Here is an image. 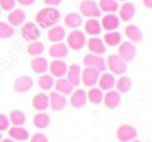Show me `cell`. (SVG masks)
<instances>
[{
    "label": "cell",
    "instance_id": "obj_1",
    "mask_svg": "<svg viewBox=\"0 0 152 142\" xmlns=\"http://www.w3.org/2000/svg\"><path fill=\"white\" fill-rule=\"evenodd\" d=\"M61 15L59 10L53 7H45L42 8L35 16V24L39 28H51V27L56 26L60 20Z\"/></svg>",
    "mask_w": 152,
    "mask_h": 142
},
{
    "label": "cell",
    "instance_id": "obj_2",
    "mask_svg": "<svg viewBox=\"0 0 152 142\" xmlns=\"http://www.w3.org/2000/svg\"><path fill=\"white\" fill-rule=\"evenodd\" d=\"M67 47L71 48L74 51H79L86 46L87 43V38H86V34L80 30H74L71 31L68 35H67Z\"/></svg>",
    "mask_w": 152,
    "mask_h": 142
},
{
    "label": "cell",
    "instance_id": "obj_3",
    "mask_svg": "<svg viewBox=\"0 0 152 142\" xmlns=\"http://www.w3.org/2000/svg\"><path fill=\"white\" fill-rule=\"evenodd\" d=\"M105 64H107V69L111 71V74L113 75H124L127 71V63L120 58L119 55H110L105 61Z\"/></svg>",
    "mask_w": 152,
    "mask_h": 142
},
{
    "label": "cell",
    "instance_id": "obj_4",
    "mask_svg": "<svg viewBox=\"0 0 152 142\" xmlns=\"http://www.w3.org/2000/svg\"><path fill=\"white\" fill-rule=\"evenodd\" d=\"M79 10H80L81 16H86L88 19H97L102 15V11L99 10V5L94 0H84V1H81Z\"/></svg>",
    "mask_w": 152,
    "mask_h": 142
},
{
    "label": "cell",
    "instance_id": "obj_5",
    "mask_svg": "<svg viewBox=\"0 0 152 142\" xmlns=\"http://www.w3.org/2000/svg\"><path fill=\"white\" fill-rule=\"evenodd\" d=\"M20 34L21 38L24 40H27V42H36L40 38V35H42L40 34V28L32 21H27V23H24L21 26Z\"/></svg>",
    "mask_w": 152,
    "mask_h": 142
},
{
    "label": "cell",
    "instance_id": "obj_6",
    "mask_svg": "<svg viewBox=\"0 0 152 142\" xmlns=\"http://www.w3.org/2000/svg\"><path fill=\"white\" fill-rule=\"evenodd\" d=\"M83 64L86 67H92V69L97 70L100 74L105 72V70H107L104 58L100 55H94V54H87L83 58Z\"/></svg>",
    "mask_w": 152,
    "mask_h": 142
},
{
    "label": "cell",
    "instance_id": "obj_7",
    "mask_svg": "<svg viewBox=\"0 0 152 142\" xmlns=\"http://www.w3.org/2000/svg\"><path fill=\"white\" fill-rule=\"evenodd\" d=\"M137 135V130L135 129L132 125H120L116 130V137L120 142H129L134 141Z\"/></svg>",
    "mask_w": 152,
    "mask_h": 142
},
{
    "label": "cell",
    "instance_id": "obj_8",
    "mask_svg": "<svg viewBox=\"0 0 152 142\" xmlns=\"http://www.w3.org/2000/svg\"><path fill=\"white\" fill-rule=\"evenodd\" d=\"M118 55L123 59L124 62H132L136 56V47L131 42H121L119 44V53Z\"/></svg>",
    "mask_w": 152,
    "mask_h": 142
},
{
    "label": "cell",
    "instance_id": "obj_9",
    "mask_svg": "<svg viewBox=\"0 0 152 142\" xmlns=\"http://www.w3.org/2000/svg\"><path fill=\"white\" fill-rule=\"evenodd\" d=\"M100 72L97 70L92 69V67H86L84 70H81V83L87 87H94L95 84H97V81H99Z\"/></svg>",
    "mask_w": 152,
    "mask_h": 142
},
{
    "label": "cell",
    "instance_id": "obj_10",
    "mask_svg": "<svg viewBox=\"0 0 152 142\" xmlns=\"http://www.w3.org/2000/svg\"><path fill=\"white\" fill-rule=\"evenodd\" d=\"M87 47L89 50V54H94V55H100L105 53L107 50V46L104 44L103 39H100L99 36H91L88 40H87Z\"/></svg>",
    "mask_w": 152,
    "mask_h": 142
},
{
    "label": "cell",
    "instance_id": "obj_11",
    "mask_svg": "<svg viewBox=\"0 0 152 142\" xmlns=\"http://www.w3.org/2000/svg\"><path fill=\"white\" fill-rule=\"evenodd\" d=\"M48 69H50V75H52L53 78H63L67 74L68 66L63 59H53L50 64H48Z\"/></svg>",
    "mask_w": 152,
    "mask_h": 142
},
{
    "label": "cell",
    "instance_id": "obj_12",
    "mask_svg": "<svg viewBox=\"0 0 152 142\" xmlns=\"http://www.w3.org/2000/svg\"><path fill=\"white\" fill-rule=\"evenodd\" d=\"M100 26L107 32L116 31V30L119 28V26H120V19H119V16L115 15V13H107V15H104L102 18Z\"/></svg>",
    "mask_w": 152,
    "mask_h": 142
},
{
    "label": "cell",
    "instance_id": "obj_13",
    "mask_svg": "<svg viewBox=\"0 0 152 142\" xmlns=\"http://www.w3.org/2000/svg\"><path fill=\"white\" fill-rule=\"evenodd\" d=\"M88 99H87V92L83 89H76L72 91L71 98H69V103L74 109H81L87 105Z\"/></svg>",
    "mask_w": 152,
    "mask_h": 142
},
{
    "label": "cell",
    "instance_id": "obj_14",
    "mask_svg": "<svg viewBox=\"0 0 152 142\" xmlns=\"http://www.w3.org/2000/svg\"><path fill=\"white\" fill-rule=\"evenodd\" d=\"M48 99H50L51 110L53 111H60L67 106V98L56 91H51L50 95H48Z\"/></svg>",
    "mask_w": 152,
    "mask_h": 142
},
{
    "label": "cell",
    "instance_id": "obj_15",
    "mask_svg": "<svg viewBox=\"0 0 152 142\" xmlns=\"http://www.w3.org/2000/svg\"><path fill=\"white\" fill-rule=\"evenodd\" d=\"M116 83V78L113 74L111 72H102L99 76V81H97V84H99V89L102 91H110V90H113Z\"/></svg>",
    "mask_w": 152,
    "mask_h": 142
},
{
    "label": "cell",
    "instance_id": "obj_16",
    "mask_svg": "<svg viewBox=\"0 0 152 142\" xmlns=\"http://www.w3.org/2000/svg\"><path fill=\"white\" fill-rule=\"evenodd\" d=\"M34 86V81H32L31 76L28 75H23V76H19L16 78V81L13 82V90L16 92H27L32 89Z\"/></svg>",
    "mask_w": 152,
    "mask_h": 142
},
{
    "label": "cell",
    "instance_id": "obj_17",
    "mask_svg": "<svg viewBox=\"0 0 152 142\" xmlns=\"http://www.w3.org/2000/svg\"><path fill=\"white\" fill-rule=\"evenodd\" d=\"M103 102H104L105 107L108 109H116L121 102V94L118 92L116 90H110L104 94L103 97Z\"/></svg>",
    "mask_w": 152,
    "mask_h": 142
},
{
    "label": "cell",
    "instance_id": "obj_18",
    "mask_svg": "<svg viewBox=\"0 0 152 142\" xmlns=\"http://www.w3.org/2000/svg\"><path fill=\"white\" fill-rule=\"evenodd\" d=\"M47 36H48V40H51L52 43H61L67 38V34H66L64 27L56 24V26L51 27V28L48 30V35H47Z\"/></svg>",
    "mask_w": 152,
    "mask_h": 142
},
{
    "label": "cell",
    "instance_id": "obj_19",
    "mask_svg": "<svg viewBox=\"0 0 152 142\" xmlns=\"http://www.w3.org/2000/svg\"><path fill=\"white\" fill-rule=\"evenodd\" d=\"M67 81L69 82V83L72 84L74 87L79 86L80 84V78H81V67L79 66V64H71V66L68 67V70H67Z\"/></svg>",
    "mask_w": 152,
    "mask_h": 142
},
{
    "label": "cell",
    "instance_id": "obj_20",
    "mask_svg": "<svg viewBox=\"0 0 152 142\" xmlns=\"http://www.w3.org/2000/svg\"><path fill=\"white\" fill-rule=\"evenodd\" d=\"M119 19L123 21H129L135 16L136 8L132 3H123L121 5H119Z\"/></svg>",
    "mask_w": 152,
    "mask_h": 142
},
{
    "label": "cell",
    "instance_id": "obj_21",
    "mask_svg": "<svg viewBox=\"0 0 152 142\" xmlns=\"http://www.w3.org/2000/svg\"><path fill=\"white\" fill-rule=\"evenodd\" d=\"M53 89H55L56 92H59V94L61 95H71L72 91H74V86H72L71 83H69L68 81H67L66 78H59L55 81V84H53Z\"/></svg>",
    "mask_w": 152,
    "mask_h": 142
},
{
    "label": "cell",
    "instance_id": "obj_22",
    "mask_svg": "<svg viewBox=\"0 0 152 142\" xmlns=\"http://www.w3.org/2000/svg\"><path fill=\"white\" fill-rule=\"evenodd\" d=\"M8 24L12 27H19L21 24H24L26 21V12L20 8H16V10H12L8 15Z\"/></svg>",
    "mask_w": 152,
    "mask_h": 142
},
{
    "label": "cell",
    "instance_id": "obj_23",
    "mask_svg": "<svg viewBox=\"0 0 152 142\" xmlns=\"http://www.w3.org/2000/svg\"><path fill=\"white\" fill-rule=\"evenodd\" d=\"M68 50L66 43H53L50 47V56H52L53 59H64L68 55Z\"/></svg>",
    "mask_w": 152,
    "mask_h": 142
},
{
    "label": "cell",
    "instance_id": "obj_24",
    "mask_svg": "<svg viewBox=\"0 0 152 142\" xmlns=\"http://www.w3.org/2000/svg\"><path fill=\"white\" fill-rule=\"evenodd\" d=\"M8 135L13 141H27L29 138V133L23 126H12L8 129Z\"/></svg>",
    "mask_w": 152,
    "mask_h": 142
},
{
    "label": "cell",
    "instance_id": "obj_25",
    "mask_svg": "<svg viewBox=\"0 0 152 142\" xmlns=\"http://www.w3.org/2000/svg\"><path fill=\"white\" fill-rule=\"evenodd\" d=\"M32 106H34L35 110L37 111H45L50 107V99H48V95L44 92H40L36 94L32 99Z\"/></svg>",
    "mask_w": 152,
    "mask_h": 142
},
{
    "label": "cell",
    "instance_id": "obj_26",
    "mask_svg": "<svg viewBox=\"0 0 152 142\" xmlns=\"http://www.w3.org/2000/svg\"><path fill=\"white\" fill-rule=\"evenodd\" d=\"M64 24H66L68 28L77 30L79 27L83 24V16L77 12H69L64 16Z\"/></svg>",
    "mask_w": 152,
    "mask_h": 142
},
{
    "label": "cell",
    "instance_id": "obj_27",
    "mask_svg": "<svg viewBox=\"0 0 152 142\" xmlns=\"http://www.w3.org/2000/svg\"><path fill=\"white\" fill-rule=\"evenodd\" d=\"M124 34H126L128 42H131V43L140 42L142 38H143L142 30H140L137 26H135V24H129V26H127L126 30H124Z\"/></svg>",
    "mask_w": 152,
    "mask_h": 142
},
{
    "label": "cell",
    "instance_id": "obj_28",
    "mask_svg": "<svg viewBox=\"0 0 152 142\" xmlns=\"http://www.w3.org/2000/svg\"><path fill=\"white\" fill-rule=\"evenodd\" d=\"M84 31H86V34H88L89 36H97V35L102 32L100 21L97 20V19H88V20L84 23Z\"/></svg>",
    "mask_w": 152,
    "mask_h": 142
},
{
    "label": "cell",
    "instance_id": "obj_29",
    "mask_svg": "<svg viewBox=\"0 0 152 142\" xmlns=\"http://www.w3.org/2000/svg\"><path fill=\"white\" fill-rule=\"evenodd\" d=\"M31 69L36 74H45L48 71V61L43 56H36L31 62Z\"/></svg>",
    "mask_w": 152,
    "mask_h": 142
},
{
    "label": "cell",
    "instance_id": "obj_30",
    "mask_svg": "<svg viewBox=\"0 0 152 142\" xmlns=\"http://www.w3.org/2000/svg\"><path fill=\"white\" fill-rule=\"evenodd\" d=\"M50 115H48L47 113H44V111H39V113H36L34 115V126L36 127V129H45V127L50 126Z\"/></svg>",
    "mask_w": 152,
    "mask_h": 142
},
{
    "label": "cell",
    "instance_id": "obj_31",
    "mask_svg": "<svg viewBox=\"0 0 152 142\" xmlns=\"http://www.w3.org/2000/svg\"><path fill=\"white\" fill-rule=\"evenodd\" d=\"M131 87H132V81H131L129 76L121 75L115 83L116 91L120 92V94H126V92H128L129 90H131Z\"/></svg>",
    "mask_w": 152,
    "mask_h": 142
},
{
    "label": "cell",
    "instance_id": "obj_32",
    "mask_svg": "<svg viewBox=\"0 0 152 142\" xmlns=\"http://www.w3.org/2000/svg\"><path fill=\"white\" fill-rule=\"evenodd\" d=\"M37 84L43 91H50L53 89L55 78L52 75H48V74H42V76H39V79H37Z\"/></svg>",
    "mask_w": 152,
    "mask_h": 142
},
{
    "label": "cell",
    "instance_id": "obj_33",
    "mask_svg": "<svg viewBox=\"0 0 152 142\" xmlns=\"http://www.w3.org/2000/svg\"><path fill=\"white\" fill-rule=\"evenodd\" d=\"M103 42H104L105 46H111V47L119 46L121 43V34L118 31L107 32V34H104V36H103Z\"/></svg>",
    "mask_w": 152,
    "mask_h": 142
},
{
    "label": "cell",
    "instance_id": "obj_34",
    "mask_svg": "<svg viewBox=\"0 0 152 142\" xmlns=\"http://www.w3.org/2000/svg\"><path fill=\"white\" fill-rule=\"evenodd\" d=\"M103 97H104V94H103V91L99 87H91V89L87 91V99H88V102H91L92 105H99V103H102Z\"/></svg>",
    "mask_w": 152,
    "mask_h": 142
},
{
    "label": "cell",
    "instance_id": "obj_35",
    "mask_svg": "<svg viewBox=\"0 0 152 142\" xmlns=\"http://www.w3.org/2000/svg\"><path fill=\"white\" fill-rule=\"evenodd\" d=\"M97 5L100 11L107 13H115L119 10V1L116 0H100Z\"/></svg>",
    "mask_w": 152,
    "mask_h": 142
},
{
    "label": "cell",
    "instance_id": "obj_36",
    "mask_svg": "<svg viewBox=\"0 0 152 142\" xmlns=\"http://www.w3.org/2000/svg\"><path fill=\"white\" fill-rule=\"evenodd\" d=\"M8 119H10V124H12L13 126H23L26 124V114L21 110H12L8 115Z\"/></svg>",
    "mask_w": 152,
    "mask_h": 142
},
{
    "label": "cell",
    "instance_id": "obj_37",
    "mask_svg": "<svg viewBox=\"0 0 152 142\" xmlns=\"http://www.w3.org/2000/svg\"><path fill=\"white\" fill-rule=\"evenodd\" d=\"M27 51H28V54L31 56L36 58V56H40L43 53H44V44H43L42 42H39V40H36V42H31V44L28 46Z\"/></svg>",
    "mask_w": 152,
    "mask_h": 142
},
{
    "label": "cell",
    "instance_id": "obj_38",
    "mask_svg": "<svg viewBox=\"0 0 152 142\" xmlns=\"http://www.w3.org/2000/svg\"><path fill=\"white\" fill-rule=\"evenodd\" d=\"M15 31H13V27L10 26L5 21H0V39H8V38H12Z\"/></svg>",
    "mask_w": 152,
    "mask_h": 142
},
{
    "label": "cell",
    "instance_id": "obj_39",
    "mask_svg": "<svg viewBox=\"0 0 152 142\" xmlns=\"http://www.w3.org/2000/svg\"><path fill=\"white\" fill-rule=\"evenodd\" d=\"M16 0H0V10L4 11H12L15 10Z\"/></svg>",
    "mask_w": 152,
    "mask_h": 142
},
{
    "label": "cell",
    "instance_id": "obj_40",
    "mask_svg": "<svg viewBox=\"0 0 152 142\" xmlns=\"http://www.w3.org/2000/svg\"><path fill=\"white\" fill-rule=\"evenodd\" d=\"M10 129V119H8V115L0 113V133L5 132V130Z\"/></svg>",
    "mask_w": 152,
    "mask_h": 142
},
{
    "label": "cell",
    "instance_id": "obj_41",
    "mask_svg": "<svg viewBox=\"0 0 152 142\" xmlns=\"http://www.w3.org/2000/svg\"><path fill=\"white\" fill-rule=\"evenodd\" d=\"M29 142H48V138L43 133H36V134H34L31 137V141Z\"/></svg>",
    "mask_w": 152,
    "mask_h": 142
},
{
    "label": "cell",
    "instance_id": "obj_42",
    "mask_svg": "<svg viewBox=\"0 0 152 142\" xmlns=\"http://www.w3.org/2000/svg\"><path fill=\"white\" fill-rule=\"evenodd\" d=\"M61 0H44V4L47 5V7H58V5H60Z\"/></svg>",
    "mask_w": 152,
    "mask_h": 142
},
{
    "label": "cell",
    "instance_id": "obj_43",
    "mask_svg": "<svg viewBox=\"0 0 152 142\" xmlns=\"http://www.w3.org/2000/svg\"><path fill=\"white\" fill-rule=\"evenodd\" d=\"M20 5H24V7H28V5H32L35 3V0H16Z\"/></svg>",
    "mask_w": 152,
    "mask_h": 142
},
{
    "label": "cell",
    "instance_id": "obj_44",
    "mask_svg": "<svg viewBox=\"0 0 152 142\" xmlns=\"http://www.w3.org/2000/svg\"><path fill=\"white\" fill-rule=\"evenodd\" d=\"M143 4H144L147 8L152 10V0H143Z\"/></svg>",
    "mask_w": 152,
    "mask_h": 142
},
{
    "label": "cell",
    "instance_id": "obj_45",
    "mask_svg": "<svg viewBox=\"0 0 152 142\" xmlns=\"http://www.w3.org/2000/svg\"><path fill=\"white\" fill-rule=\"evenodd\" d=\"M0 142H15L13 140H11V138H5V140H1Z\"/></svg>",
    "mask_w": 152,
    "mask_h": 142
},
{
    "label": "cell",
    "instance_id": "obj_46",
    "mask_svg": "<svg viewBox=\"0 0 152 142\" xmlns=\"http://www.w3.org/2000/svg\"><path fill=\"white\" fill-rule=\"evenodd\" d=\"M129 142H142V141H135V140H134V141H129Z\"/></svg>",
    "mask_w": 152,
    "mask_h": 142
},
{
    "label": "cell",
    "instance_id": "obj_47",
    "mask_svg": "<svg viewBox=\"0 0 152 142\" xmlns=\"http://www.w3.org/2000/svg\"><path fill=\"white\" fill-rule=\"evenodd\" d=\"M116 1H126V0H116Z\"/></svg>",
    "mask_w": 152,
    "mask_h": 142
},
{
    "label": "cell",
    "instance_id": "obj_48",
    "mask_svg": "<svg viewBox=\"0 0 152 142\" xmlns=\"http://www.w3.org/2000/svg\"><path fill=\"white\" fill-rule=\"evenodd\" d=\"M3 140V138H1V133H0V141H1Z\"/></svg>",
    "mask_w": 152,
    "mask_h": 142
}]
</instances>
